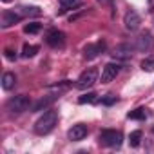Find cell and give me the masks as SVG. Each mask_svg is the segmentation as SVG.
<instances>
[{"label":"cell","mask_w":154,"mask_h":154,"mask_svg":"<svg viewBox=\"0 0 154 154\" xmlns=\"http://www.w3.org/2000/svg\"><path fill=\"white\" fill-rule=\"evenodd\" d=\"M56 122H58V112H56V111H47V112H44V114L36 120V123H35V132L40 134V136L49 134V132L54 129Z\"/></svg>","instance_id":"6da1fadb"},{"label":"cell","mask_w":154,"mask_h":154,"mask_svg":"<svg viewBox=\"0 0 154 154\" xmlns=\"http://www.w3.org/2000/svg\"><path fill=\"white\" fill-rule=\"evenodd\" d=\"M6 107H8L9 112L20 114V112H26V111L31 107V100H29V96H26V94H18V96H13L11 100H8Z\"/></svg>","instance_id":"7a4b0ae2"},{"label":"cell","mask_w":154,"mask_h":154,"mask_svg":"<svg viewBox=\"0 0 154 154\" xmlns=\"http://www.w3.org/2000/svg\"><path fill=\"white\" fill-rule=\"evenodd\" d=\"M132 45L136 51L140 53H150L154 49V36L149 33V31H141L134 40H132Z\"/></svg>","instance_id":"3957f363"},{"label":"cell","mask_w":154,"mask_h":154,"mask_svg":"<svg viewBox=\"0 0 154 154\" xmlns=\"http://www.w3.org/2000/svg\"><path fill=\"white\" fill-rule=\"evenodd\" d=\"M123 141V136L120 131H114V129H103L100 132V143L105 145V147H120Z\"/></svg>","instance_id":"277c9868"},{"label":"cell","mask_w":154,"mask_h":154,"mask_svg":"<svg viewBox=\"0 0 154 154\" xmlns=\"http://www.w3.org/2000/svg\"><path fill=\"white\" fill-rule=\"evenodd\" d=\"M96 80H98V71L94 67H91V69H87V71H84L80 74V78L76 80V87L82 89V91H85V89L93 87L96 84Z\"/></svg>","instance_id":"5b68a950"},{"label":"cell","mask_w":154,"mask_h":154,"mask_svg":"<svg viewBox=\"0 0 154 154\" xmlns=\"http://www.w3.org/2000/svg\"><path fill=\"white\" fill-rule=\"evenodd\" d=\"M103 51H105V42H96V44H87L85 47H84V58L85 60H94L96 56H100V54H103Z\"/></svg>","instance_id":"8992f818"},{"label":"cell","mask_w":154,"mask_h":154,"mask_svg":"<svg viewBox=\"0 0 154 154\" xmlns=\"http://www.w3.org/2000/svg\"><path fill=\"white\" fill-rule=\"evenodd\" d=\"M45 42H47L51 47H54V49L63 47V45H65V35H63L62 31H58V29H51V31L45 35Z\"/></svg>","instance_id":"52a82bcc"},{"label":"cell","mask_w":154,"mask_h":154,"mask_svg":"<svg viewBox=\"0 0 154 154\" xmlns=\"http://www.w3.org/2000/svg\"><path fill=\"white\" fill-rule=\"evenodd\" d=\"M24 17L15 9V11H9V9H6L4 13H2V17H0V26H2L4 29L6 27H11V26H15L17 22H20Z\"/></svg>","instance_id":"ba28073f"},{"label":"cell","mask_w":154,"mask_h":154,"mask_svg":"<svg viewBox=\"0 0 154 154\" xmlns=\"http://www.w3.org/2000/svg\"><path fill=\"white\" fill-rule=\"evenodd\" d=\"M134 51H136L134 45L125 42V44H118V45L112 49V56H114V58H120V60H127V58L132 56Z\"/></svg>","instance_id":"9c48e42d"},{"label":"cell","mask_w":154,"mask_h":154,"mask_svg":"<svg viewBox=\"0 0 154 154\" xmlns=\"http://www.w3.org/2000/svg\"><path fill=\"white\" fill-rule=\"evenodd\" d=\"M87 125H84V123H76V125H72L69 131H67V138L71 140V141H80V140H84L85 136H87Z\"/></svg>","instance_id":"30bf717a"},{"label":"cell","mask_w":154,"mask_h":154,"mask_svg":"<svg viewBox=\"0 0 154 154\" xmlns=\"http://www.w3.org/2000/svg\"><path fill=\"white\" fill-rule=\"evenodd\" d=\"M118 72H120V65L118 63H114V62L105 63V67L102 71V84H109L111 80H114Z\"/></svg>","instance_id":"8fae6325"},{"label":"cell","mask_w":154,"mask_h":154,"mask_svg":"<svg viewBox=\"0 0 154 154\" xmlns=\"http://www.w3.org/2000/svg\"><path fill=\"white\" fill-rule=\"evenodd\" d=\"M123 24H125V29H129V31H136V29L140 27V24H141V18H140V15H138L134 9H131V11L125 13V17H123Z\"/></svg>","instance_id":"7c38bea8"},{"label":"cell","mask_w":154,"mask_h":154,"mask_svg":"<svg viewBox=\"0 0 154 154\" xmlns=\"http://www.w3.org/2000/svg\"><path fill=\"white\" fill-rule=\"evenodd\" d=\"M54 100H58V94H47V96L40 98L36 103H33V105H31V111H33V112H36V111H44V109H47Z\"/></svg>","instance_id":"4fadbf2b"},{"label":"cell","mask_w":154,"mask_h":154,"mask_svg":"<svg viewBox=\"0 0 154 154\" xmlns=\"http://www.w3.org/2000/svg\"><path fill=\"white\" fill-rule=\"evenodd\" d=\"M58 4H60L58 15H63L67 9H74V8L82 6V0H58Z\"/></svg>","instance_id":"5bb4252c"},{"label":"cell","mask_w":154,"mask_h":154,"mask_svg":"<svg viewBox=\"0 0 154 154\" xmlns=\"http://www.w3.org/2000/svg\"><path fill=\"white\" fill-rule=\"evenodd\" d=\"M15 84H17L15 72H4V76H2V89L4 91H11L15 87Z\"/></svg>","instance_id":"9a60e30c"},{"label":"cell","mask_w":154,"mask_h":154,"mask_svg":"<svg viewBox=\"0 0 154 154\" xmlns=\"http://www.w3.org/2000/svg\"><path fill=\"white\" fill-rule=\"evenodd\" d=\"M17 11H18L22 17H40V15H42L40 8H36V6H22V8H18Z\"/></svg>","instance_id":"2e32d148"},{"label":"cell","mask_w":154,"mask_h":154,"mask_svg":"<svg viewBox=\"0 0 154 154\" xmlns=\"http://www.w3.org/2000/svg\"><path fill=\"white\" fill-rule=\"evenodd\" d=\"M141 71L145 72H152L154 71V54H149L141 60Z\"/></svg>","instance_id":"e0dca14e"},{"label":"cell","mask_w":154,"mask_h":154,"mask_svg":"<svg viewBox=\"0 0 154 154\" xmlns=\"http://www.w3.org/2000/svg\"><path fill=\"white\" fill-rule=\"evenodd\" d=\"M36 53H38V45H31V44H26V45L22 47V56H24V58H33Z\"/></svg>","instance_id":"ac0fdd59"},{"label":"cell","mask_w":154,"mask_h":154,"mask_svg":"<svg viewBox=\"0 0 154 154\" xmlns=\"http://www.w3.org/2000/svg\"><path fill=\"white\" fill-rule=\"evenodd\" d=\"M147 109H143V107H140V109H134V111H131L129 114H127V118L129 120H145L147 118V112H145Z\"/></svg>","instance_id":"d6986e66"},{"label":"cell","mask_w":154,"mask_h":154,"mask_svg":"<svg viewBox=\"0 0 154 154\" xmlns=\"http://www.w3.org/2000/svg\"><path fill=\"white\" fill-rule=\"evenodd\" d=\"M40 29H42V24H38V22H31V24H26L24 26V33H27V35H35Z\"/></svg>","instance_id":"ffe728a7"},{"label":"cell","mask_w":154,"mask_h":154,"mask_svg":"<svg viewBox=\"0 0 154 154\" xmlns=\"http://www.w3.org/2000/svg\"><path fill=\"white\" fill-rule=\"evenodd\" d=\"M98 100V94H94V93H87V94H82L80 98H78V103H94Z\"/></svg>","instance_id":"44dd1931"},{"label":"cell","mask_w":154,"mask_h":154,"mask_svg":"<svg viewBox=\"0 0 154 154\" xmlns=\"http://www.w3.org/2000/svg\"><path fill=\"white\" fill-rule=\"evenodd\" d=\"M140 141H141V131H132L131 136H129V143H131V147H138Z\"/></svg>","instance_id":"7402d4cb"},{"label":"cell","mask_w":154,"mask_h":154,"mask_svg":"<svg viewBox=\"0 0 154 154\" xmlns=\"http://www.w3.org/2000/svg\"><path fill=\"white\" fill-rule=\"evenodd\" d=\"M72 85V82H69V80H63V82H58V84H51L49 85V89H69Z\"/></svg>","instance_id":"603a6c76"},{"label":"cell","mask_w":154,"mask_h":154,"mask_svg":"<svg viewBox=\"0 0 154 154\" xmlns=\"http://www.w3.org/2000/svg\"><path fill=\"white\" fill-rule=\"evenodd\" d=\"M118 102V98L114 96V94H105V96H102V103L103 105H112V103H116Z\"/></svg>","instance_id":"cb8c5ba5"},{"label":"cell","mask_w":154,"mask_h":154,"mask_svg":"<svg viewBox=\"0 0 154 154\" xmlns=\"http://www.w3.org/2000/svg\"><path fill=\"white\" fill-rule=\"evenodd\" d=\"M4 54H6L8 60H17V51H13V49H9V47L4 51Z\"/></svg>","instance_id":"d4e9b609"},{"label":"cell","mask_w":154,"mask_h":154,"mask_svg":"<svg viewBox=\"0 0 154 154\" xmlns=\"http://www.w3.org/2000/svg\"><path fill=\"white\" fill-rule=\"evenodd\" d=\"M98 2H100L102 6H112V2H114V0H98Z\"/></svg>","instance_id":"484cf974"},{"label":"cell","mask_w":154,"mask_h":154,"mask_svg":"<svg viewBox=\"0 0 154 154\" xmlns=\"http://www.w3.org/2000/svg\"><path fill=\"white\" fill-rule=\"evenodd\" d=\"M2 2H4V4H9V2H11V0H2Z\"/></svg>","instance_id":"4316f807"},{"label":"cell","mask_w":154,"mask_h":154,"mask_svg":"<svg viewBox=\"0 0 154 154\" xmlns=\"http://www.w3.org/2000/svg\"><path fill=\"white\" fill-rule=\"evenodd\" d=\"M152 132H154V127H152Z\"/></svg>","instance_id":"83f0119b"}]
</instances>
